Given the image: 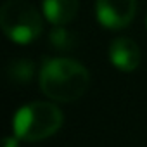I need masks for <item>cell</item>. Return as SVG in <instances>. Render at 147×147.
Returning a JSON list of instances; mask_svg holds the SVG:
<instances>
[{"label":"cell","mask_w":147,"mask_h":147,"mask_svg":"<svg viewBox=\"0 0 147 147\" xmlns=\"http://www.w3.org/2000/svg\"><path fill=\"white\" fill-rule=\"evenodd\" d=\"M49 40H50V45H52L55 50H61V52L71 50L73 47L76 45V36H75V33L67 31L64 26H55V28L50 31Z\"/></svg>","instance_id":"ba28073f"},{"label":"cell","mask_w":147,"mask_h":147,"mask_svg":"<svg viewBox=\"0 0 147 147\" xmlns=\"http://www.w3.org/2000/svg\"><path fill=\"white\" fill-rule=\"evenodd\" d=\"M0 26L16 43H31L43 30L40 12L26 0H7L0 11Z\"/></svg>","instance_id":"3957f363"},{"label":"cell","mask_w":147,"mask_h":147,"mask_svg":"<svg viewBox=\"0 0 147 147\" xmlns=\"http://www.w3.org/2000/svg\"><path fill=\"white\" fill-rule=\"evenodd\" d=\"M137 14V0H97L95 16L102 26L121 30L128 26Z\"/></svg>","instance_id":"277c9868"},{"label":"cell","mask_w":147,"mask_h":147,"mask_svg":"<svg viewBox=\"0 0 147 147\" xmlns=\"http://www.w3.org/2000/svg\"><path fill=\"white\" fill-rule=\"evenodd\" d=\"M145 26H147V19H145Z\"/></svg>","instance_id":"30bf717a"},{"label":"cell","mask_w":147,"mask_h":147,"mask_svg":"<svg viewBox=\"0 0 147 147\" xmlns=\"http://www.w3.org/2000/svg\"><path fill=\"white\" fill-rule=\"evenodd\" d=\"M38 83L42 92L57 102L78 100L90 85V75L75 59L49 57L40 67Z\"/></svg>","instance_id":"6da1fadb"},{"label":"cell","mask_w":147,"mask_h":147,"mask_svg":"<svg viewBox=\"0 0 147 147\" xmlns=\"http://www.w3.org/2000/svg\"><path fill=\"white\" fill-rule=\"evenodd\" d=\"M62 126V113L50 102H31L23 106L12 119L14 135L18 140L38 142L52 137Z\"/></svg>","instance_id":"7a4b0ae2"},{"label":"cell","mask_w":147,"mask_h":147,"mask_svg":"<svg viewBox=\"0 0 147 147\" xmlns=\"http://www.w3.org/2000/svg\"><path fill=\"white\" fill-rule=\"evenodd\" d=\"M4 147H18V138L16 137H5L4 138Z\"/></svg>","instance_id":"9c48e42d"},{"label":"cell","mask_w":147,"mask_h":147,"mask_svg":"<svg viewBox=\"0 0 147 147\" xmlns=\"http://www.w3.org/2000/svg\"><path fill=\"white\" fill-rule=\"evenodd\" d=\"M43 14L54 26H64L75 19L80 0H43Z\"/></svg>","instance_id":"8992f818"},{"label":"cell","mask_w":147,"mask_h":147,"mask_svg":"<svg viewBox=\"0 0 147 147\" xmlns=\"http://www.w3.org/2000/svg\"><path fill=\"white\" fill-rule=\"evenodd\" d=\"M109 61L119 71L131 73L140 64V49L133 40L126 36H118L109 45Z\"/></svg>","instance_id":"5b68a950"},{"label":"cell","mask_w":147,"mask_h":147,"mask_svg":"<svg viewBox=\"0 0 147 147\" xmlns=\"http://www.w3.org/2000/svg\"><path fill=\"white\" fill-rule=\"evenodd\" d=\"M35 75V66L30 59H16L11 61L7 66V76L14 83H28Z\"/></svg>","instance_id":"52a82bcc"}]
</instances>
